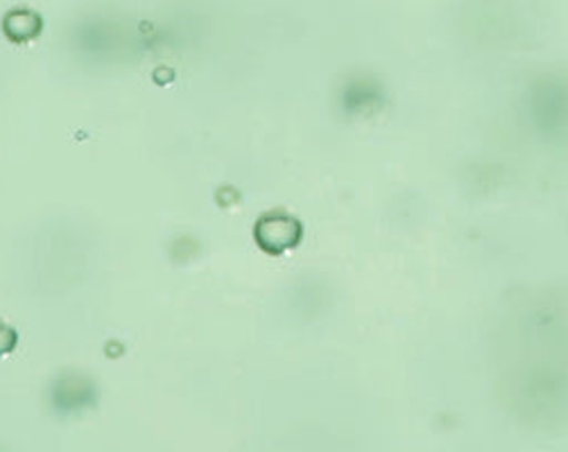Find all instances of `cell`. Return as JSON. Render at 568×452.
Segmentation results:
<instances>
[{"label": "cell", "mask_w": 568, "mask_h": 452, "mask_svg": "<svg viewBox=\"0 0 568 452\" xmlns=\"http://www.w3.org/2000/svg\"><path fill=\"white\" fill-rule=\"evenodd\" d=\"M14 342H17L14 330H10V328H6V326H0V356L10 353V351L14 349Z\"/></svg>", "instance_id": "cell-2"}, {"label": "cell", "mask_w": 568, "mask_h": 452, "mask_svg": "<svg viewBox=\"0 0 568 452\" xmlns=\"http://www.w3.org/2000/svg\"><path fill=\"white\" fill-rule=\"evenodd\" d=\"M300 224L293 222L286 215H267L265 219H261L256 238L261 243L263 249L278 254L288 247H295L297 238H300Z\"/></svg>", "instance_id": "cell-1"}]
</instances>
